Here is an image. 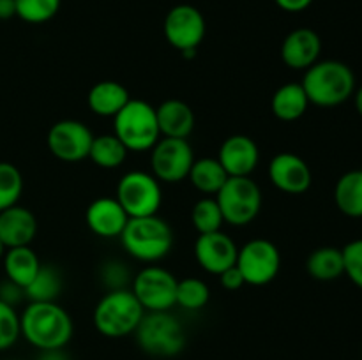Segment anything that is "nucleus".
<instances>
[{
	"label": "nucleus",
	"instance_id": "19",
	"mask_svg": "<svg viewBox=\"0 0 362 360\" xmlns=\"http://www.w3.org/2000/svg\"><path fill=\"white\" fill-rule=\"evenodd\" d=\"M37 235V219L28 208L13 205L0 210V240L7 249L30 246Z\"/></svg>",
	"mask_w": 362,
	"mask_h": 360
},
{
	"label": "nucleus",
	"instance_id": "2",
	"mask_svg": "<svg viewBox=\"0 0 362 360\" xmlns=\"http://www.w3.org/2000/svg\"><path fill=\"white\" fill-rule=\"evenodd\" d=\"M300 85L310 104L334 108L352 97L356 90V76L352 69L339 60H318L306 69Z\"/></svg>",
	"mask_w": 362,
	"mask_h": 360
},
{
	"label": "nucleus",
	"instance_id": "40",
	"mask_svg": "<svg viewBox=\"0 0 362 360\" xmlns=\"http://www.w3.org/2000/svg\"><path fill=\"white\" fill-rule=\"evenodd\" d=\"M37 360H69V355L64 352V348H60V349H41Z\"/></svg>",
	"mask_w": 362,
	"mask_h": 360
},
{
	"label": "nucleus",
	"instance_id": "25",
	"mask_svg": "<svg viewBox=\"0 0 362 360\" xmlns=\"http://www.w3.org/2000/svg\"><path fill=\"white\" fill-rule=\"evenodd\" d=\"M306 270L315 281L331 282L345 274L341 249L332 246H324L315 249L306 260Z\"/></svg>",
	"mask_w": 362,
	"mask_h": 360
},
{
	"label": "nucleus",
	"instance_id": "8",
	"mask_svg": "<svg viewBox=\"0 0 362 360\" xmlns=\"http://www.w3.org/2000/svg\"><path fill=\"white\" fill-rule=\"evenodd\" d=\"M115 200L129 217L158 215L163 203L161 182L152 173L127 172L117 184Z\"/></svg>",
	"mask_w": 362,
	"mask_h": 360
},
{
	"label": "nucleus",
	"instance_id": "26",
	"mask_svg": "<svg viewBox=\"0 0 362 360\" xmlns=\"http://www.w3.org/2000/svg\"><path fill=\"white\" fill-rule=\"evenodd\" d=\"M336 207L346 217H362V169L339 176L334 187Z\"/></svg>",
	"mask_w": 362,
	"mask_h": 360
},
{
	"label": "nucleus",
	"instance_id": "15",
	"mask_svg": "<svg viewBox=\"0 0 362 360\" xmlns=\"http://www.w3.org/2000/svg\"><path fill=\"white\" fill-rule=\"evenodd\" d=\"M237 253H239L237 244L221 229L198 235L194 242V256L198 265L209 274L219 275L226 268L233 267L237 263Z\"/></svg>",
	"mask_w": 362,
	"mask_h": 360
},
{
	"label": "nucleus",
	"instance_id": "32",
	"mask_svg": "<svg viewBox=\"0 0 362 360\" xmlns=\"http://www.w3.org/2000/svg\"><path fill=\"white\" fill-rule=\"evenodd\" d=\"M59 9L60 0H16V16L30 25L53 20Z\"/></svg>",
	"mask_w": 362,
	"mask_h": 360
},
{
	"label": "nucleus",
	"instance_id": "36",
	"mask_svg": "<svg viewBox=\"0 0 362 360\" xmlns=\"http://www.w3.org/2000/svg\"><path fill=\"white\" fill-rule=\"evenodd\" d=\"M25 299V289L21 286H18L16 282L9 281L6 277V281L0 282V300L6 302L7 306H16L21 300Z\"/></svg>",
	"mask_w": 362,
	"mask_h": 360
},
{
	"label": "nucleus",
	"instance_id": "39",
	"mask_svg": "<svg viewBox=\"0 0 362 360\" xmlns=\"http://www.w3.org/2000/svg\"><path fill=\"white\" fill-rule=\"evenodd\" d=\"M16 16V0H0V20Z\"/></svg>",
	"mask_w": 362,
	"mask_h": 360
},
{
	"label": "nucleus",
	"instance_id": "6",
	"mask_svg": "<svg viewBox=\"0 0 362 360\" xmlns=\"http://www.w3.org/2000/svg\"><path fill=\"white\" fill-rule=\"evenodd\" d=\"M138 346L147 355L170 359L179 355L186 346V332L182 323L170 311L145 313L134 330Z\"/></svg>",
	"mask_w": 362,
	"mask_h": 360
},
{
	"label": "nucleus",
	"instance_id": "9",
	"mask_svg": "<svg viewBox=\"0 0 362 360\" xmlns=\"http://www.w3.org/2000/svg\"><path fill=\"white\" fill-rule=\"evenodd\" d=\"M179 279L163 267H145L131 281V292L145 309V313L170 311L175 306Z\"/></svg>",
	"mask_w": 362,
	"mask_h": 360
},
{
	"label": "nucleus",
	"instance_id": "4",
	"mask_svg": "<svg viewBox=\"0 0 362 360\" xmlns=\"http://www.w3.org/2000/svg\"><path fill=\"white\" fill-rule=\"evenodd\" d=\"M145 309L131 289L108 292L94 309V327L105 337L120 339L134 334Z\"/></svg>",
	"mask_w": 362,
	"mask_h": 360
},
{
	"label": "nucleus",
	"instance_id": "30",
	"mask_svg": "<svg viewBox=\"0 0 362 360\" xmlns=\"http://www.w3.org/2000/svg\"><path fill=\"white\" fill-rule=\"evenodd\" d=\"M211 299V289L205 281L198 277H186L177 282L175 304L186 311L204 309Z\"/></svg>",
	"mask_w": 362,
	"mask_h": 360
},
{
	"label": "nucleus",
	"instance_id": "22",
	"mask_svg": "<svg viewBox=\"0 0 362 360\" xmlns=\"http://www.w3.org/2000/svg\"><path fill=\"white\" fill-rule=\"evenodd\" d=\"M308 95L300 83H285L271 99V112L281 122H296L308 112Z\"/></svg>",
	"mask_w": 362,
	"mask_h": 360
},
{
	"label": "nucleus",
	"instance_id": "7",
	"mask_svg": "<svg viewBox=\"0 0 362 360\" xmlns=\"http://www.w3.org/2000/svg\"><path fill=\"white\" fill-rule=\"evenodd\" d=\"M214 198L221 208L223 219L230 226L243 228L260 214L262 191L251 176H228Z\"/></svg>",
	"mask_w": 362,
	"mask_h": 360
},
{
	"label": "nucleus",
	"instance_id": "1",
	"mask_svg": "<svg viewBox=\"0 0 362 360\" xmlns=\"http://www.w3.org/2000/svg\"><path fill=\"white\" fill-rule=\"evenodd\" d=\"M21 335L37 349L66 348L73 337V320L57 302H30L20 316Z\"/></svg>",
	"mask_w": 362,
	"mask_h": 360
},
{
	"label": "nucleus",
	"instance_id": "35",
	"mask_svg": "<svg viewBox=\"0 0 362 360\" xmlns=\"http://www.w3.org/2000/svg\"><path fill=\"white\" fill-rule=\"evenodd\" d=\"M101 281L108 288V292L126 289L127 282H131V274L126 265L119 260H110L101 268Z\"/></svg>",
	"mask_w": 362,
	"mask_h": 360
},
{
	"label": "nucleus",
	"instance_id": "3",
	"mask_svg": "<svg viewBox=\"0 0 362 360\" xmlns=\"http://www.w3.org/2000/svg\"><path fill=\"white\" fill-rule=\"evenodd\" d=\"M119 239L127 254L144 263L163 260L173 246L172 228L159 215L129 217Z\"/></svg>",
	"mask_w": 362,
	"mask_h": 360
},
{
	"label": "nucleus",
	"instance_id": "10",
	"mask_svg": "<svg viewBox=\"0 0 362 360\" xmlns=\"http://www.w3.org/2000/svg\"><path fill=\"white\" fill-rule=\"evenodd\" d=\"M235 265L246 284L265 286L279 274L281 254L271 240L253 239L240 247Z\"/></svg>",
	"mask_w": 362,
	"mask_h": 360
},
{
	"label": "nucleus",
	"instance_id": "34",
	"mask_svg": "<svg viewBox=\"0 0 362 360\" xmlns=\"http://www.w3.org/2000/svg\"><path fill=\"white\" fill-rule=\"evenodd\" d=\"M345 274L350 281L362 289V239L352 240L341 249Z\"/></svg>",
	"mask_w": 362,
	"mask_h": 360
},
{
	"label": "nucleus",
	"instance_id": "24",
	"mask_svg": "<svg viewBox=\"0 0 362 360\" xmlns=\"http://www.w3.org/2000/svg\"><path fill=\"white\" fill-rule=\"evenodd\" d=\"M187 179H189L191 186L197 191H200L202 194L216 196L218 191L228 180V173L225 172L218 157H202L194 159Z\"/></svg>",
	"mask_w": 362,
	"mask_h": 360
},
{
	"label": "nucleus",
	"instance_id": "5",
	"mask_svg": "<svg viewBox=\"0 0 362 360\" xmlns=\"http://www.w3.org/2000/svg\"><path fill=\"white\" fill-rule=\"evenodd\" d=\"M113 134L129 152H147L161 138L156 108L141 99H129L113 116Z\"/></svg>",
	"mask_w": 362,
	"mask_h": 360
},
{
	"label": "nucleus",
	"instance_id": "11",
	"mask_svg": "<svg viewBox=\"0 0 362 360\" xmlns=\"http://www.w3.org/2000/svg\"><path fill=\"white\" fill-rule=\"evenodd\" d=\"M194 162L193 147L180 138H159L151 148L152 175L165 184H179L187 179Z\"/></svg>",
	"mask_w": 362,
	"mask_h": 360
},
{
	"label": "nucleus",
	"instance_id": "41",
	"mask_svg": "<svg viewBox=\"0 0 362 360\" xmlns=\"http://www.w3.org/2000/svg\"><path fill=\"white\" fill-rule=\"evenodd\" d=\"M356 108H357V113L362 116V87L356 92Z\"/></svg>",
	"mask_w": 362,
	"mask_h": 360
},
{
	"label": "nucleus",
	"instance_id": "37",
	"mask_svg": "<svg viewBox=\"0 0 362 360\" xmlns=\"http://www.w3.org/2000/svg\"><path fill=\"white\" fill-rule=\"evenodd\" d=\"M218 277H219V282H221L223 288L228 289V292H235V289H240L244 284H246V282H244L243 274H240V270L237 268V265L226 268V270L221 272Z\"/></svg>",
	"mask_w": 362,
	"mask_h": 360
},
{
	"label": "nucleus",
	"instance_id": "28",
	"mask_svg": "<svg viewBox=\"0 0 362 360\" xmlns=\"http://www.w3.org/2000/svg\"><path fill=\"white\" fill-rule=\"evenodd\" d=\"M60 292H62V275L59 268L41 263L35 277L25 288V299L30 302H55Z\"/></svg>",
	"mask_w": 362,
	"mask_h": 360
},
{
	"label": "nucleus",
	"instance_id": "13",
	"mask_svg": "<svg viewBox=\"0 0 362 360\" xmlns=\"http://www.w3.org/2000/svg\"><path fill=\"white\" fill-rule=\"evenodd\" d=\"M94 134L80 120L66 119L53 124L46 136V145L53 157L64 162H78L88 159Z\"/></svg>",
	"mask_w": 362,
	"mask_h": 360
},
{
	"label": "nucleus",
	"instance_id": "14",
	"mask_svg": "<svg viewBox=\"0 0 362 360\" xmlns=\"http://www.w3.org/2000/svg\"><path fill=\"white\" fill-rule=\"evenodd\" d=\"M269 179L285 194H304L313 182L310 164L292 152H281L271 159Z\"/></svg>",
	"mask_w": 362,
	"mask_h": 360
},
{
	"label": "nucleus",
	"instance_id": "31",
	"mask_svg": "<svg viewBox=\"0 0 362 360\" xmlns=\"http://www.w3.org/2000/svg\"><path fill=\"white\" fill-rule=\"evenodd\" d=\"M23 193V176L13 162L0 161V210L18 205Z\"/></svg>",
	"mask_w": 362,
	"mask_h": 360
},
{
	"label": "nucleus",
	"instance_id": "27",
	"mask_svg": "<svg viewBox=\"0 0 362 360\" xmlns=\"http://www.w3.org/2000/svg\"><path fill=\"white\" fill-rule=\"evenodd\" d=\"M127 152L129 150L115 134H101L94 136L88 159L103 169H117L126 162Z\"/></svg>",
	"mask_w": 362,
	"mask_h": 360
},
{
	"label": "nucleus",
	"instance_id": "29",
	"mask_svg": "<svg viewBox=\"0 0 362 360\" xmlns=\"http://www.w3.org/2000/svg\"><path fill=\"white\" fill-rule=\"evenodd\" d=\"M191 222H193V228L197 229L198 235L219 232L221 226L225 224V219H223L221 208H219L216 198L205 196L198 200L191 210Z\"/></svg>",
	"mask_w": 362,
	"mask_h": 360
},
{
	"label": "nucleus",
	"instance_id": "17",
	"mask_svg": "<svg viewBox=\"0 0 362 360\" xmlns=\"http://www.w3.org/2000/svg\"><path fill=\"white\" fill-rule=\"evenodd\" d=\"M322 53V39L313 28H296L281 44V60L286 67L296 71L310 69L318 62Z\"/></svg>",
	"mask_w": 362,
	"mask_h": 360
},
{
	"label": "nucleus",
	"instance_id": "21",
	"mask_svg": "<svg viewBox=\"0 0 362 360\" xmlns=\"http://www.w3.org/2000/svg\"><path fill=\"white\" fill-rule=\"evenodd\" d=\"M129 92L122 83L113 80H105L95 83L88 90L87 104L94 115L115 116L129 101Z\"/></svg>",
	"mask_w": 362,
	"mask_h": 360
},
{
	"label": "nucleus",
	"instance_id": "33",
	"mask_svg": "<svg viewBox=\"0 0 362 360\" xmlns=\"http://www.w3.org/2000/svg\"><path fill=\"white\" fill-rule=\"evenodd\" d=\"M20 335V316L13 306L0 300V352L9 349Z\"/></svg>",
	"mask_w": 362,
	"mask_h": 360
},
{
	"label": "nucleus",
	"instance_id": "42",
	"mask_svg": "<svg viewBox=\"0 0 362 360\" xmlns=\"http://www.w3.org/2000/svg\"><path fill=\"white\" fill-rule=\"evenodd\" d=\"M6 251H7V247L4 246L2 240H0V260H2V258H4V254H6Z\"/></svg>",
	"mask_w": 362,
	"mask_h": 360
},
{
	"label": "nucleus",
	"instance_id": "16",
	"mask_svg": "<svg viewBox=\"0 0 362 360\" xmlns=\"http://www.w3.org/2000/svg\"><path fill=\"white\" fill-rule=\"evenodd\" d=\"M218 161L228 176H251L260 162V150L253 138L246 134H233L219 147Z\"/></svg>",
	"mask_w": 362,
	"mask_h": 360
},
{
	"label": "nucleus",
	"instance_id": "38",
	"mask_svg": "<svg viewBox=\"0 0 362 360\" xmlns=\"http://www.w3.org/2000/svg\"><path fill=\"white\" fill-rule=\"evenodd\" d=\"M274 2L285 13H303L313 4V0H274Z\"/></svg>",
	"mask_w": 362,
	"mask_h": 360
},
{
	"label": "nucleus",
	"instance_id": "12",
	"mask_svg": "<svg viewBox=\"0 0 362 360\" xmlns=\"http://www.w3.org/2000/svg\"><path fill=\"white\" fill-rule=\"evenodd\" d=\"M165 37L180 53L197 52L207 32L205 18L191 4H179L172 7L165 18Z\"/></svg>",
	"mask_w": 362,
	"mask_h": 360
},
{
	"label": "nucleus",
	"instance_id": "23",
	"mask_svg": "<svg viewBox=\"0 0 362 360\" xmlns=\"http://www.w3.org/2000/svg\"><path fill=\"white\" fill-rule=\"evenodd\" d=\"M2 260L6 277L16 282L23 289L30 284L41 267V261H39L37 254L30 249V246L7 249Z\"/></svg>",
	"mask_w": 362,
	"mask_h": 360
},
{
	"label": "nucleus",
	"instance_id": "18",
	"mask_svg": "<svg viewBox=\"0 0 362 360\" xmlns=\"http://www.w3.org/2000/svg\"><path fill=\"white\" fill-rule=\"evenodd\" d=\"M129 215L115 198L103 196L92 201L85 212V222L94 235L101 239H115L126 228Z\"/></svg>",
	"mask_w": 362,
	"mask_h": 360
},
{
	"label": "nucleus",
	"instance_id": "20",
	"mask_svg": "<svg viewBox=\"0 0 362 360\" xmlns=\"http://www.w3.org/2000/svg\"><path fill=\"white\" fill-rule=\"evenodd\" d=\"M159 133L163 138H180L187 140L194 131V112L187 102L180 99H166L156 108Z\"/></svg>",
	"mask_w": 362,
	"mask_h": 360
}]
</instances>
